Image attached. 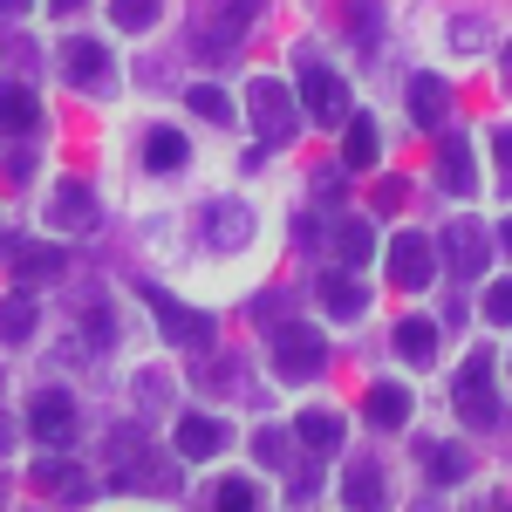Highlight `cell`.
Masks as SVG:
<instances>
[{
  "instance_id": "6da1fadb",
  "label": "cell",
  "mask_w": 512,
  "mask_h": 512,
  "mask_svg": "<svg viewBox=\"0 0 512 512\" xmlns=\"http://www.w3.org/2000/svg\"><path fill=\"white\" fill-rule=\"evenodd\" d=\"M274 369L287 383H308L315 369H328V335L315 321H280L274 328Z\"/></svg>"
},
{
  "instance_id": "7a4b0ae2",
  "label": "cell",
  "mask_w": 512,
  "mask_h": 512,
  "mask_svg": "<svg viewBox=\"0 0 512 512\" xmlns=\"http://www.w3.org/2000/svg\"><path fill=\"white\" fill-rule=\"evenodd\" d=\"M246 117H253V130H260V144H287L294 123H301V110H294L287 82L260 76V82H246Z\"/></svg>"
},
{
  "instance_id": "3957f363",
  "label": "cell",
  "mask_w": 512,
  "mask_h": 512,
  "mask_svg": "<svg viewBox=\"0 0 512 512\" xmlns=\"http://www.w3.org/2000/svg\"><path fill=\"white\" fill-rule=\"evenodd\" d=\"M451 403H458V417H465V424H499V417H506V410H499V390H492V355H485V349L458 369Z\"/></svg>"
},
{
  "instance_id": "277c9868",
  "label": "cell",
  "mask_w": 512,
  "mask_h": 512,
  "mask_svg": "<svg viewBox=\"0 0 512 512\" xmlns=\"http://www.w3.org/2000/svg\"><path fill=\"white\" fill-rule=\"evenodd\" d=\"M301 110L315 123H349V82L321 69L315 55H301Z\"/></svg>"
},
{
  "instance_id": "5b68a950",
  "label": "cell",
  "mask_w": 512,
  "mask_h": 512,
  "mask_svg": "<svg viewBox=\"0 0 512 512\" xmlns=\"http://www.w3.org/2000/svg\"><path fill=\"white\" fill-rule=\"evenodd\" d=\"M253 14H260V0H212V7H198V48L233 55L239 35L253 28Z\"/></svg>"
},
{
  "instance_id": "8992f818",
  "label": "cell",
  "mask_w": 512,
  "mask_h": 512,
  "mask_svg": "<svg viewBox=\"0 0 512 512\" xmlns=\"http://www.w3.org/2000/svg\"><path fill=\"white\" fill-rule=\"evenodd\" d=\"M437 246H444V267H451L458 280H478L485 267H492V233H485L478 219H451Z\"/></svg>"
},
{
  "instance_id": "52a82bcc",
  "label": "cell",
  "mask_w": 512,
  "mask_h": 512,
  "mask_svg": "<svg viewBox=\"0 0 512 512\" xmlns=\"http://www.w3.org/2000/svg\"><path fill=\"white\" fill-rule=\"evenodd\" d=\"M431 274H437V239L396 233V246H390V280L403 287V294H417V287H431Z\"/></svg>"
},
{
  "instance_id": "ba28073f",
  "label": "cell",
  "mask_w": 512,
  "mask_h": 512,
  "mask_svg": "<svg viewBox=\"0 0 512 512\" xmlns=\"http://www.w3.org/2000/svg\"><path fill=\"white\" fill-rule=\"evenodd\" d=\"M253 239V212L239 205V198H219V205H205V246H219V253H239Z\"/></svg>"
},
{
  "instance_id": "9c48e42d",
  "label": "cell",
  "mask_w": 512,
  "mask_h": 512,
  "mask_svg": "<svg viewBox=\"0 0 512 512\" xmlns=\"http://www.w3.org/2000/svg\"><path fill=\"white\" fill-rule=\"evenodd\" d=\"M28 424H35L41 444H69V437H76V396L69 390H41L35 410H28Z\"/></svg>"
},
{
  "instance_id": "30bf717a",
  "label": "cell",
  "mask_w": 512,
  "mask_h": 512,
  "mask_svg": "<svg viewBox=\"0 0 512 512\" xmlns=\"http://www.w3.org/2000/svg\"><path fill=\"white\" fill-rule=\"evenodd\" d=\"M151 315H158V328L178 342V349H205V342H212V321L192 315V308H185V301H171V294H151Z\"/></svg>"
},
{
  "instance_id": "8fae6325",
  "label": "cell",
  "mask_w": 512,
  "mask_h": 512,
  "mask_svg": "<svg viewBox=\"0 0 512 512\" xmlns=\"http://www.w3.org/2000/svg\"><path fill=\"white\" fill-rule=\"evenodd\" d=\"M48 226H62V233L96 226V192H89L82 178H62V185H55V198H48Z\"/></svg>"
},
{
  "instance_id": "7c38bea8",
  "label": "cell",
  "mask_w": 512,
  "mask_h": 512,
  "mask_svg": "<svg viewBox=\"0 0 512 512\" xmlns=\"http://www.w3.org/2000/svg\"><path fill=\"white\" fill-rule=\"evenodd\" d=\"M62 76L76 82V89H103V82H110V48L76 35L69 48H62Z\"/></svg>"
},
{
  "instance_id": "4fadbf2b",
  "label": "cell",
  "mask_w": 512,
  "mask_h": 512,
  "mask_svg": "<svg viewBox=\"0 0 512 512\" xmlns=\"http://www.w3.org/2000/svg\"><path fill=\"white\" fill-rule=\"evenodd\" d=\"M315 294L335 308V315H362V308H369V287H362L355 274H342V267H328V274L315 280Z\"/></svg>"
},
{
  "instance_id": "5bb4252c",
  "label": "cell",
  "mask_w": 512,
  "mask_h": 512,
  "mask_svg": "<svg viewBox=\"0 0 512 512\" xmlns=\"http://www.w3.org/2000/svg\"><path fill=\"white\" fill-rule=\"evenodd\" d=\"M178 451L185 458H219L226 451V424L219 417H178Z\"/></svg>"
},
{
  "instance_id": "9a60e30c",
  "label": "cell",
  "mask_w": 512,
  "mask_h": 512,
  "mask_svg": "<svg viewBox=\"0 0 512 512\" xmlns=\"http://www.w3.org/2000/svg\"><path fill=\"white\" fill-rule=\"evenodd\" d=\"M444 110H451L444 82H437V76H410V123H417V130H437Z\"/></svg>"
},
{
  "instance_id": "2e32d148",
  "label": "cell",
  "mask_w": 512,
  "mask_h": 512,
  "mask_svg": "<svg viewBox=\"0 0 512 512\" xmlns=\"http://www.w3.org/2000/svg\"><path fill=\"white\" fill-rule=\"evenodd\" d=\"M342 164H349V171H369V164H383V130H376V117H349Z\"/></svg>"
},
{
  "instance_id": "e0dca14e",
  "label": "cell",
  "mask_w": 512,
  "mask_h": 512,
  "mask_svg": "<svg viewBox=\"0 0 512 512\" xmlns=\"http://www.w3.org/2000/svg\"><path fill=\"white\" fill-rule=\"evenodd\" d=\"M369 424L403 431V424H410V390H403V383H369Z\"/></svg>"
},
{
  "instance_id": "ac0fdd59",
  "label": "cell",
  "mask_w": 512,
  "mask_h": 512,
  "mask_svg": "<svg viewBox=\"0 0 512 512\" xmlns=\"http://www.w3.org/2000/svg\"><path fill=\"white\" fill-rule=\"evenodd\" d=\"M437 185H444V192H458V198L478 185L472 151H465V144H437Z\"/></svg>"
},
{
  "instance_id": "d6986e66",
  "label": "cell",
  "mask_w": 512,
  "mask_h": 512,
  "mask_svg": "<svg viewBox=\"0 0 512 512\" xmlns=\"http://www.w3.org/2000/svg\"><path fill=\"white\" fill-rule=\"evenodd\" d=\"M144 164H151V171H178V164H185V130H171V123L144 130Z\"/></svg>"
},
{
  "instance_id": "ffe728a7",
  "label": "cell",
  "mask_w": 512,
  "mask_h": 512,
  "mask_svg": "<svg viewBox=\"0 0 512 512\" xmlns=\"http://www.w3.org/2000/svg\"><path fill=\"white\" fill-rule=\"evenodd\" d=\"M294 437H301L308 451H335V444H342V417H335V410H301V417H294Z\"/></svg>"
},
{
  "instance_id": "44dd1931",
  "label": "cell",
  "mask_w": 512,
  "mask_h": 512,
  "mask_svg": "<svg viewBox=\"0 0 512 512\" xmlns=\"http://www.w3.org/2000/svg\"><path fill=\"white\" fill-rule=\"evenodd\" d=\"M396 355H403V362H431V355H437V328H431V321H417V315L396 321Z\"/></svg>"
},
{
  "instance_id": "7402d4cb",
  "label": "cell",
  "mask_w": 512,
  "mask_h": 512,
  "mask_svg": "<svg viewBox=\"0 0 512 512\" xmlns=\"http://www.w3.org/2000/svg\"><path fill=\"white\" fill-rule=\"evenodd\" d=\"M335 246H342L349 267H369V253H376V226H369V219H342V226H335Z\"/></svg>"
},
{
  "instance_id": "603a6c76",
  "label": "cell",
  "mask_w": 512,
  "mask_h": 512,
  "mask_svg": "<svg viewBox=\"0 0 512 512\" xmlns=\"http://www.w3.org/2000/svg\"><path fill=\"white\" fill-rule=\"evenodd\" d=\"M41 130V103H35V89H7V137H35Z\"/></svg>"
},
{
  "instance_id": "cb8c5ba5",
  "label": "cell",
  "mask_w": 512,
  "mask_h": 512,
  "mask_svg": "<svg viewBox=\"0 0 512 512\" xmlns=\"http://www.w3.org/2000/svg\"><path fill=\"white\" fill-rule=\"evenodd\" d=\"M14 274H21V280L62 274V253H55V246H28V239H14Z\"/></svg>"
},
{
  "instance_id": "d4e9b609",
  "label": "cell",
  "mask_w": 512,
  "mask_h": 512,
  "mask_svg": "<svg viewBox=\"0 0 512 512\" xmlns=\"http://www.w3.org/2000/svg\"><path fill=\"white\" fill-rule=\"evenodd\" d=\"M164 0H110V21L117 28H158Z\"/></svg>"
},
{
  "instance_id": "484cf974",
  "label": "cell",
  "mask_w": 512,
  "mask_h": 512,
  "mask_svg": "<svg viewBox=\"0 0 512 512\" xmlns=\"http://www.w3.org/2000/svg\"><path fill=\"white\" fill-rule=\"evenodd\" d=\"M185 103H192V117H205V123H233V103L212 89V82H198V89H185Z\"/></svg>"
},
{
  "instance_id": "4316f807",
  "label": "cell",
  "mask_w": 512,
  "mask_h": 512,
  "mask_svg": "<svg viewBox=\"0 0 512 512\" xmlns=\"http://www.w3.org/2000/svg\"><path fill=\"white\" fill-rule=\"evenodd\" d=\"M417 458H424L431 478H444V485H458V478H465V451H451V444H424Z\"/></svg>"
},
{
  "instance_id": "83f0119b",
  "label": "cell",
  "mask_w": 512,
  "mask_h": 512,
  "mask_svg": "<svg viewBox=\"0 0 512 512\" xmlns=\"http://www.w3.org/2000/svg\"><path fill=\"white\" fill-rule=\"evenodd\" d=\"M349 506H383V478H376V465H362V472H349V492H342Z\"/></svg>"
},
{
  "instance_id": "f1b7e54d",
  "label": "cell",
  "mask_w": 512,
  "mask_h": 512,
  "mask_svg": "<svg viewBox=\"0 0 512 512\" xmlns=\"http://www.w3.org/2000/svg\"><path fill=\"white\" fill-rule=\"evenodd\" d=\"M287 451H294L287 431H260V437H253V458H260V465H274V472H287Z\"/></svg>"
},
{
  "instance_id": "f546056e",
  "label": "cell",
  "mask_w": 512,
  "mask_h": 512,
  "mask_svg": "<svg viewBox=\"0 0 512 512\" xmlns=\"http://www.w3.org/2000/svg\"><path fill=\"white\" fill-rule=\"evenodd\" d=\"M485 321L512 328V280H492V287H485Z\"/></svg>"
},
{
  "instance_id": "4dcf8cb0",
  "label": "cell",
  "mask_w": 512,
  "mask_h": 512,
  "mask_svg": "<svg viewBox=\"0 0 512 512\" xmlns=\"http://www.w3.org/2000/svg\"><path fill=\"white\" fill-rule=\"evenodd\" d=\"M82 328H89V342H117V315H110L103 301H89V315H82Z\"/></svg>"
},
{
  "instance_id": "1f68e13d",
  "label": "cell",
  "mask_w": 512,
  "mask_h": 512,
  "mask_svg": "<svg viewBox=\"0 0 512 512\" xmlns=\"http://www.w3.org/2000/svg\"><path fill=\"white\" fill-rule=\"evenodd\" d=\"M253 499H260V485H253V478H226V485H219V506H226V512L253 506Z\"/></svg>"
},
{
  "instance_id": "d6a6232c",
  "label": "cell",
  "mask_w": 512,
  "mask_h": 512,
  "mask_svg": "<svg viewBox=\"0 0 512 512\" xmlns=\"http://www.w3.org/2000/svg\"><path fill=\"white\" fill-rule=\"evenodd\" d=\"M35 478L48 485V492H69V485H76V465H62V458H48V465H35Z\"/></svg>"
},
{
  "instance_id": "836d02e7",
  "label": "cell",
  "mask_w": 512,
  "mask_h": 512,
  "mask_svg": "<svg viewBox=\"0 0 512 512\" xmlns=\"http://www.w3.org/2000/svg\"><path fill=\"white\" fill-rule=\"evenodd\" d=\"M492 158H499V192H512V130H492Z\"/></svg>"
},
{
  "instance_id": "e575fe53",
  "label": "cell",
  "mask_w": 512,
  "mask_h": 512,
  "mask_svg": "<svg viewBox=\"0 0 512 512\" xmlns=\"http://www.w3.org/2000/svg\"><path fill=\"white\" fill-rule=\"evenodd\" d=\"M478 41H485V28H478V21H458V28H451V48H465V55H472Z\"/></svg>"
},
{
  "instance_id": "d590c367",
  "label": "cell",
  "mask_w": 512,
  "mask_h": 512,
  "mask_svg": "<svg viewBox=\"0 0 512 512\" xmlns=\"http://www.w3.org/2000/svg\"><path fill=\"white\" fill-rule=\"evenodd\" d=\"M7 335H14V342L28 335V301H14V308H7Z\"/></svg>"
},
{
  "instance_id": "8d00e7d4",
  "label": "cell",
  "mask_w": 512,
  "mask_h": 512,
  "mask_svg": "<svg viewBox=\"0 0 512 512\" xmlns=\"http://www.w3.org/2000/svg\"><path fill=\"white\" fill-rule=\"evenodd\" d=\"M48 7H55V14H76V7H82V0H48Z\"/></svg>"
},
{
  "instance_id": "74e56055",
  "label": "cell",
  "mask_w": 512,
  "mask_h": 512,
  "mask_svg": "<svg viewBox=\"0 0 512 512\" xmlns=\"http://www.w3.org/2000/svg\"><path fill=\"white\" fill-rule=\"evenodd\" d=\"M499 246H512V219H506V226H499Z\"/></svg>"
},
{
  "instance_id": "f35d334b",
  "label": "cell",
  "mask_w": 512,
  "mask_h": 512,
  "mask_svg": "<svg viewBox=\"0 0 512 512\" xmlns=\"http://www.w3.org/2000/svg\"><path fill=\"white\" fill-rule=\"evenodd\" d=\"M506 89H512V48H506Z\"/></svg>"
},
{
  "instance_id": "ab89813d",
  "label": "cell",
  "mask_w": 512,
  "mask_h": 512,
  "mask_svg": "<svg viewBox=\"0 0 512 512\" xmlns=\"http://www.w3.org/2000/svg\"><path fill=\"white\" fill-rule=\"evenodd\" d=\"M21 7H28V0H7V14H21Z\"/></svg>"
}]
</instances>
